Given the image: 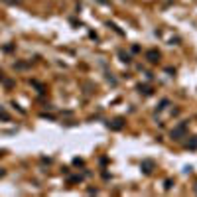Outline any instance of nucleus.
I'll return each instance as SVG.
<instances>
[{"instance_id": "nucleus-8", "label": "nucleus", "mask_w": 197, "mask_h": 197, "mask_svg": "<svg viewBox=\"0 0 197 197\" xmlns=\"http://www.w3.org/2000/svg\"><path fill=\"white\" fill-rule=\"evenodd\" d=\"M195 193H197V187H195Z\"/></svg>"}, {"instance_id": "nucleus-7", "label": "nucleus", "mask_w": 197, "mask_h": 197, "mask_svg": "<svg viewBox=\"0 0 197 197\" xmlns=\"http://www.w3.org/2000/svg\"><path fill=\"white\" fill-rule=\"evenodd\" d=\"M2 2H4V4H18L20 0H2Z\"/></svg>"}, {"instance_id": "nucleus-2", "label": "nucleus", "mask_w": 197, "mask_h": 197, "mask_svg": "<svg viewBox=\"0 0 197 197\" xmlns=\"http://www.w3.org/2000/svg\"><path fill=\"white\" fill-rule=\"evenodd\" d=\"M122 126H124V118H120V116L108 122V128H112V130H120Z\"/></svg>"}, {"instance_id": "nucleus-5", "label": "nucleus", "mask_w": 197, "mask_h": 197, "mask_svg": "<svg viewBox=\"0 0 197 197\" xmlns=\"http://www.w3.org/2000/svg\"><path fill=\"white\" fill-rule=\"evenodd\" d=\"M187 148H191V150H195V148H197V138H191V140L187 142Z\"/></svg>"}, {"instance_id": "nucleus-6", "label": "nucleus", "mask_w": 197, "mask_h": 197, "mask_svg": "<svg viewBox=\"0 0 197 197\" xmlns=\"http://www.w3.org/2000/svg\"><path fill=\"white\" fill-rule=\"evenodd\" d=\"M167 105H170V101H167V99H164V101H162V103H160V107H158V108H166Z\"/></svg>"}, {"instance_id": "nucleus-4", "label": "nucleus", "mask_w": 197, "mask_h": 197, "mask_svg": "<svg viewBox=\"0 0 197 197\" xmlns=\"http://www.w3.org/2000/svg\"><path fill=\"white\" fill-rule=\"evenodd\" d=\"M146 57H148V61H152V63H154V61H158V57H160V53L156 52V49H150V52H148V53H146Z\"/></svg>"}, {"instance_id": "nucleus-3", "label": "nucleus", "mask_w": 197, "mask_h": 197, "mask_svg": "<svg viewBox=\"0 0 197 197\" xmlns=\"http://www.w3.org/2000/svg\"><path fill=\"white\" fill-rule=\"evenodd\" d=\"M152 167H154V162H152V160H144V162H142V170H144V173H150Z\"/></svg>"}, {"instance_id": "nucleus-1", "label": "nucleus", "mask_w": 197, "mask_h": 197, "mask_svg": "<svg viewBox=\"0 0 197 197\" xmlns=\"http://www.w3.org/2000/svg\"><path fill=\"white\" fill-rule=\"evenodd\" d=\"M185 132H187V126L181 122L179 126H176L172 130V138H173V140H181V138H185Z\"/></svg>"}]
</instances>
